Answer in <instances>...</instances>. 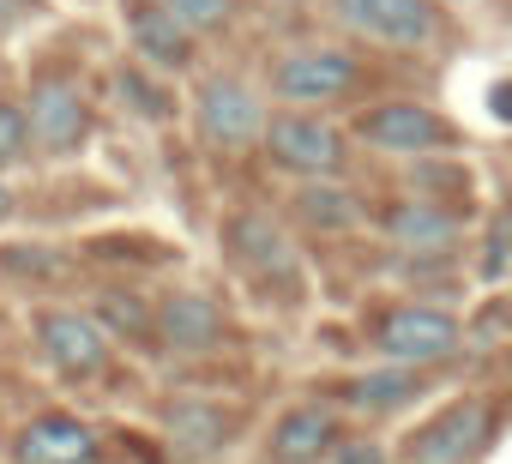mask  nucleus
Listing matches in <instances>:
<instances>
[{
    "instance_id": "obj_1",
    "label": "nucleus",
    "mask_w": 512,
    "mask_h": 464,
    "mask_svg": "<svg viewBox=\"0 0 512 464\" xmlns=\"http://www.w3.org/2000/svg\"><path fill=\"white\" fill-rule=\"evenodd\" d=\"M193 127H199L205 145L241 151V145H253V139L266 133V109H260V97H253L241 79L211 73V79H199V91H193Z\"/></svg>"
},
{
    "instance_id": "obj_2",
    "label": "nucleus",
    "mask_w": 512,
    "mask_h": 464,
    "mask_svg": "<svg viewBox=\"0 0 512 464\" xmlns=\"http://www.w3.org/2000/svg\"><path fill=\"white\" fill-rule=\"evenodd\" d=\"M332 13L344 31L386 43V49H428L440 37L434 0H332Z\"/></svg>"
},
{
    "instance_id": "obj_3",
    "label": "nucleus",
    "mask_w": 512,
    "mask_h": 464,
    "mask_svg": "<svg viewBox=\"0 0 512 464\" xmlns=\"http://www.w3.org/2000/svg\"><path fill=\"white\" fill-rule=\"evenodd\" d=\"M380 356L386 362H404V368H434L446 356H458V320L440 314V308H422V302H404L380 320L374 332Z\"/></svg>"
},
{
    "instance_id": "obj_4",
    "label": "nucleus",
    "mask_w": 512,
    "mask_h": 464,
    "mask_svg": "<svg viewBox=\"0 0 512 464\" xmlns=\"http://www.w3.org/2000/svg\"><path fill=\"white\" fill-rule=\"evenodd\" d=\"M260 139H266L272 163L290 169V175L320 181V175H338L344 169V133L332 121H320V115H272Z\"/></svg>"
},
{
    "instance_id": "obj_5",
    "label": "nucleus",
    "mask_w": 512,
    "mask_h": 464,
    "mask_svg": "<svg viewBox=\"0 0 512 464\" xmlns=\"http://www.w3.org/2000/svg\"><path fill=\"white\" fill-rule=\"evenodd\" d=\"M482 446H488V404L482 398H458V404H446L434 422H422L404 440V458L410 464H470Z\"/></svg>"
},
{
    "instance_id": "obj_6",
    "label": "nucleus",
    "mask_w": 512,
    "mask_h": 464,
    "mask_svg": "<svg viewBox=\"0 0 512 464\" xmlns=\"http://www.w3.org/2000/svg\"><path fill=\"white\" fill-rule=\"evenodd\" d=\"M356 85V61L344 49H290L272 61V91L284 103H332Z\"/></svg>"
},
{
    "instance_id": "obj_7",
    "label": "nucleus",
    "mask_w": 512,
    "mask_h": 464,
    "mask_svg": "<svg viewBox=\"0 0 512 464\" xmlns=\"http://www.w3.org/2000/svg\"><path fill=\"white\" fill-rule=\"evenodd\" d=\"M25 127H31V145L49 151V157H67L85 145L91 133V115H85V97L67 85V79H43L25 103Z\"/></svg>"
},
{
    "instance_id": "obj_8",
    "label": "nucleus",
    "mask_w": 512,
    "mask_h": 464,
    "mask_svg": "<svg viewBox=\"0 0 512 464\" xmlns=\"http://www.w3.org/2000/svg\"><path fill=\"white\" fill-rule=\"evenodd\" d=\"M362 139L380 151H398V157H422V151L452 145V127L422 103H380L362 115Z\"/></svg>"
},
{
    "instance_id": "obj_9",
    "label": "nucleus",
    "mask_w": 512,
    "mask_h": 464,
    "mask_svg": "<svg viewBox=\"0 0 512 464\" xmlns=\"http://www.w3.org/2000/svg\"><path fill=\"white\" fill-rule=\"evenodd\" d=\"M37 338H43V356L61 374H73V380L97 374L103 356H109V338H103V326L91 314H43L37 320Z\"/></svg>"
},
{
    "instance_id": "obj_10",
    "label": "nucleus",
    "mask_w": 512,
    "mask_h": 464,
    "mask_svg": "<svg viewBox=\"0 0 512 464\" xmlns=\"http://www.w3.org/2000/svg\"><path fill=\"white\" fill-rule=\"evenodd\" d=\"M266 452H272V464H320L338 452V416L326 404H296L278 416Z\"/></svg>"
},
{
    "instance_id": "obj_11",
    "label": "nucleus",
    "mask_w": 512,
    "mask_h": 464,
    "mask_svg": "<svg viewBox=\"0 0 512 464\" xmlns=\"http://www.w3.org/2000/svg\"><path fill=\"white\" fill-rule=\"evenodd\" d=\"M157 338H163L175 356H199V350H211V344L223 338V314H217L205 296H193V290L163 296V302H157Z\"/></svg>"
},
{
    "instance_id": "obj_12",
    "label": "nucleus",
    "mask_w": 512,
    "mask_h": 464,
    "mask_svg": "<svg viewBox=\"0 0 512 464\" xmlns=\"http://www.w3.org/2000/svg\"><path fill=\"white\" fill-rule=\"evenodd\" d=\"M97 458V434L73 416H37L19 434V464H91Z\"/></svg>"
},
{
    "instance_id": "obj_13",
    "label": "nucleus",
    "mask_w": 512,
    "mask_h": 464,
    "mask_svg": "<svg viewBox=\"0 0 512 464\" xmlns=\"http://www.w3.org/2000/svg\"><path fill=\"white\" fill-rule=\"evenodd\" d=\"M229 254H235L247 272H278V278L296 272V254H290V242H284V229H278L272 217H253V211L229 223Z\"/></svg>"
},
{
    "instance_id": "obj_14",
    "label": "nucleus",
    "mask_w": 512,
    "mask_h": 464,
    "mask_svg": "<svg viewBox=\"0 0 512 464\" xmlns=\"http://www.w3.org/2000/svg\"><path fill=\"white\" fill-rule=\"evenodd\" d=\"M386 236L398 248H410V254H434V248H446L458 236V217L440 211V205H428V199H404V205L386 211Z\"/></svg>"
},
{
    "instance_id": "obj_15",
    "label": "nucleus",
    "mask_w": 512,
    "mask_h": 464,
    "mask_svg": "<svg viewBox=\"0 0 512 464\" xmlns=\"http://www.w3.org/2000/svg\"><path fill=\"white\" fill-rule=\"evenodd\" d=\"M350 410H368V416H392V410H404V404H416L422 398V374L416 368H404V362H392V368H380V374H362V380H350Z\"/></svg>"
},
{
    "instance_id": "obj_16",
    "label": "nucleus",
    "mask_w": 512,
    "mask_h": 464,
    "mask_svg": "<svg viewBox=\"0 0 512 464\" xmlns=\"http://www.w3.org/2000/svg\"><path fill=\"white\" fill-rule=\"evenodd\" d=\"M296 211H302L308 229H320V236H332V229H356V223H362V199H356L350 187H338L332 175L308 181V187L296 193Z\"/></svg>"
},
{
    "instance_id": "obj_17",
    "label": "nucleus",
    "mask_w": 512,
    "mask_h": 464,
    "mask_svg": "<svg viewBox=\"0 0 512 464\" xmlns=\"http://www.w3.org/2000/svg\"><path fill=\"white\" fill-rule=\"evenodd\" d=\"M169 434H175V446L181 452H223V440H229V416L223 410H211V404H199V398H187V404H175L169 410Z\"/></svg>"
},
{
    "instance_id": "obj_18",
    "label": "nucleus",
    "mask_w": 512,
    "mask_h": 464,
    "mask_svg": "<svg viewBox=\"0 0 512 464\" xmlns=\"http://www.w3.org/2000/svg\"><path fill=\"white\" fill-rule=\"evenodd\" d=\"M133 43H139L145 61H157V67H181L193 37H187L163 7H139V13H133Z\"/></svg>"
},
{
    "instance_id": "obj_19",
    "label": "nucleus",
    "mask_w": 512,
    "mask_h": 464,
    "mask_svg": "<svg viewBox=\"0 0 512 464\" xmlns=\"http://www.w3.org/2000/svg\"><path fill=\"white\" fill-rule=\"evenodd\" d=\"M229 7L235 0H163V13L187 31V37H199V31H217L223 19H229Z\"/></svg>"
},
{
    "instance_id": "obj_20",
    "label": "nucleus",
    "mask_w": 512,
    "mask_h": 464,
    "mask_svg": "<svg viewBox=\"0 0 512 464\" xmlns=\"http://www.w3.org/2000/svg\"><path fill=\"white\" fill-rule=\"evenodd\" d=\"M121 97H127L145 121H163V115H169V91H157L139 67H121Z\"/></svg>"
},
{
    "instance_id": "obj_21",
    "label": "nucleus",
    "mask_w": 512,
    "mask_h": 464,
    "mask_svg": "<svg viewBox=\"0 0 512 464\" xmlns=\"http://www.w3.org/2000/svg\"><path fill=\"white\" fill-rule=\"evenodd\" d=\"M103 320H109L115 332H127V338H151V332H157V320L145 314L139 296H103Z\"/></svg>"
},
{
    "instance_id": "obj_22",
    "label": "nucleus",
    "mask_w": 512,
    "mask_h": 464,
    "mask_svg": "<svg viewBox=\"0 0 512 464\" xmlns=\"http://www.w3.org/2000/svg\"><path fill=\"white\" fill-rule=\"evenodd\" d=\"M25 151H31V127H25V109L0 103V169L25 163Z\"/></svg>"
},
{
    "instance_id": "obj_23",
    "label": "nucleus",
    "mask_w": 512,
    "mask_h": 464,
    "mask_svg": "<svg viewBox=\"0 0 512 464\" xmlns=\"http://www.w3.org/2000/svg\"><path fill=\"white\" fill-rule=\"evenodd\" d=\"M488 109H494L500 121H512V79H500V85L488 91Z\"/></svg>"
},
{
    "instance_id": "obj_24",
    "label": "nucleus",
    "mask_w": 512,
    "mask_h": 464,
    "mask_svg": "<svg viewBox=\"0 0 512 464\" xmlns=\"http://www.w3.org/2000/svg\"><path fill=\"white\" fill-rule=\"evenodd\" d=\"M488 254H494V266H506V260H512V217L494 229V248H488Z\"/></svg>"
},
{
    "instance_id": "obj_25",
    "label": "nucleus",
    "mask_w": 512,
    "mask_h": 464,
    "mask_svg": "<svg viewBox=\"0 0 512 464\" xmlns=\"http://www.w3.org/2000/svg\"><path fill=\"white\" fill-rule=\"evenodd\" d=\"M344 464H380V452H344Z\"/></svg>"
},
{
    "instance_id": "obj_26",
    "label": "nucleus",
    "mask_w": 512,
    "mask_h": 464,
    "mask_svg": "<svg viewBox=\"0 0 512 464\" xmlns=\"http://www.w3.org/2000/svg\"><path fill=\"white\" fill-rule=\"evenodd\" d=\"M7 217H13V193H7V187H0V223H7Z\"/></svg>"
}]
</instances>
